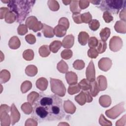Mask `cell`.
Masks as SVG:
<instances>
[{
  "label": "cell",
  "mask_w": 126,
  "mask_h": 126,
  "mask_svg": "<svg viewBox=\"0 0 126 126\" xmlns=\"http://www.w3.org/2000/svg\"><path fill=\"white\" fill-rule=\"evenodd\" d=\"M33 105L32 117L36 121H58L65 116L62 100L56 95L40 93Z\"/></svg>",
  "instance_id": "6da1fadb"
},
{
  "label": "cell",
  "mask_w": 126,
  "mask_h": 126,
  "mask_svg": "<svg viewBox=\"0 0 126 126\" xmlns=\"http://www.w3.org/2000/svg\"><path fill=\"white\" fill-rule=\"evenodd\" d=\"M35 2L32 0H9L7 6L16 15L17 22L21 23L30 13Z\"/></svg>",
  "instance_id": "7a4b0ae2"
},
{
  "label": "cell",
  "mask_w": 126,
  "mask_h": 126,
  "mask_svg": "<svg viewBox=\"0 0 126 126\" xmlns=\"http://www.w3.org/2000/svg\"><path fill=\"white\" fill-rule=\"evenodd\" d=\"M126 1V0H101L98 8L101 11H106L110 13L117 14L121 9L125 8Z\"/></svg>",
  "instance_id": "3957f363"
},
{
  "label": "cell",
  "mask_w": 126,
  "mask_h": 126,
  "mask_svg": "<svg viewBox=\"0 0 126 126\" xmlns=\"http://www.w3.org/2000/svg\"><path fill=\"white\" fill-rule=\"evenodd\" d=\"M51 89L53 93L60 96H63L66 92V89L62 81L53 78H50Z\"/></svg>",
  "instance_id": "277c9868"
},
{
  "label": "cell",
  "mask_w": 126,
  "mask_h": 126,
  "mask_svg": "<svg viewBox=\"0 0 126 126\" xmlns=\"http://www.w3.org/2000/svg\"><path fill=\"white\" fill-rule=\"evenodd\" d=\"M27 27L34 32L40 31L43 28V24L41 22L37 21V19L34 16H31L28 18L26 21Z\"/></svg>",
  "instance_id": "5b68a950"
},
{
  "label": "cell",
  "mask_w": 126,
  "mask_h": 126,
  "mask_svg": "<svg viewBox=\"0 0 126 126\" xmlns=\"http://www.w3.org/2000/svg\"><path fill=\"white\" fill-rule=\"evenodd\" d=\"M123 45L121 38L118 36H113L110 40L109 47L113 52H117L120 50Z\"/></svg>",
  "instance_id": "8992f818"
},
{
  "label": "cell",
  "mask_w": 126,
  "mask_h": 126,
  "mask_svg": "<svg viewBox=\"0 0 126 126\" xmlns=\"http://www.w3.org/2000/svg\"><path fill=\"white\" fill-rule=\"evenodd\" d=\"M86 76L87 80L90 82L95 81V69L94 64L92 60L90 61L86 69Z\"/></svg>",
  "instance_id": "52a82bcc"
},
{
  "label": "cell",
  "mask_w": 126,
  "mask_h": 126,
  "mask_svg": "<svg viewBox=\"0 0 126 126\" xmlns=\"http://www.w3.org/2000/svg\"><path fill=\"white\" fill-rule=\"evenodd\" d=\"M65 78L68 84L70 85H73L77 83V76L76 73L70 71L65 74Z\"/></svg>",
  "instance_id": "ba28073f"
},
{
  "label": "cell",
  "mask_w": 126,
  "mask_h": 126,
  "mask_svg": "<svg viewBox=\"0 0 126 126\" xmlns=\"http://www.w3.org/2000/svg\"><path fill=\"white\" fill-rule=\"evenodd\" d=\"M74 44V36L72 34L66 35L63 40V46L65 48H70Z\"/></svg>",
  "instance_id": "9c48e42d"
},
{
  "label": "cell",
  "mask_w": 126,
  "mask_h": 126,
  "mask_svg": "<svg viewBox=\"0 0 126 126\" xmlns=\"http://www.w3.org/2000/svg\"><path fill=\"white\" fill-rule=\"evenodd\" d=\"M97 84L99 91H103L107 88V80L104 76H99L97 78Z\"/></svg>",
  "instance_id": "30bf717a"
},
{
  "label": "cell",
  "mask_w": 126,
  "mask_h": 126,
  "mask_svg": "<svg viewBox=\"0 0 126 126\" xmlns=\"http://www.w3.org/2000/svg\"><path fill=\"white\" fill-rule=\"evenodd\" d=\"M42 32L46 37L51 38L54 36V29L49 26L46 25L45 24H43V28H42Z\"/></svg>",
  "instance_id": "8fae6325"
},
{
  "label": "cell",
  "mask_w": 126,
  "mask_h": 126,
  "mask_svg": "<svg viewBox=\"0 0 126 126\" xmlns=\"http://www.w3.org/2000/svg\"><path fill=\"white\" fill-rule=\"evenodd\" d=\"M64 110L67 113L73 114L75 112L76 107L74 105L70 100H66L64 101L63 106Z\"/></svg>",
  "instance_id": "7c38bea8"
},
{
  "label": "cell",
  "mask_w": 126,
  "mask_h": 126,
  "mask_svg": "<svg viewBox=\"0 0 126 126\" xmlns=\"http://www.w3.org/2000/svg\"><path fill=\"white\" fill-rule=\"evenodd\" d=\"M66 28L64 26L60 24L55 27L54 29V34H55L56 36L59 37L63 36L66 33Z\"/></svg>",
  "instance_id": "4fadbf2b"
},
{
  "label": "cell",
  "mask_w": 126,
  "mask_h": 126,
  "mask_svg": "<svg viewBox=\"0 0 126 126\" xmlns=\"http://www.w3.org/2000/svg\"><path fill=\"white\" fill-rule=\"evenodd\" d=\"M89 35L88 33L85 32H81L78 36L79 43L83 46H84L87 44L88 40H89Z\"/></svg>",
  "instance_id": "5bb4252c"
},
{
  "label": "cell",
  "mask_w": 126,
  "mask_h": 126,
  "mask_svg": "<svg viewBox=\"0 0 126 126\" xmlns=\"http://www.w3.org/2000/svg\"><path fill=\"white\" fill-rule=\"evenodd\" d=\"M46 80V79L45 78L42 77V78H39L36 81V85L37 88L38 89L40 90L41 91H45L47 87L48 86V81H46L44 83H43L45 82Z\"/></svg>",
  "instance_id": "9a60e30c"
},
{
  "label": "cell",
  "mask_w": 126,
  "mask_h": 126,
  "mask_svg": "<svg viewBox=\"0 0 126 126\" xmlns=\"http://www.w3.org/2000/svg\"><path fill=\"white\" fill-rule=\"evenodd\" d=\"M111 103V97L108 95H102L99 98V103L104 107H108Z\"/></svg>",
  "instance_id": "2e32d148"
},
{
  "label": "cell",
  "mask_w": 126,
  "mask_h": 126,
  "mask_svg": "<svg viewBox=\"0 0 126 126\" xmlns=\"http://www.w3.org/2000/svg\"><path fill=\"white\" fill-rule=\"evenodd\" d=\"M110 33H111V31L109 28L107 27H105L102 29L99 33V35H100L101 40L103 41H106L108 38V37H109Z\"/></svg>",
  "instance_id": "e0dca14e"
},
{
  "label": "cell",
  "mask_w": 126,
  "mask_h": 126,
  "mask_svg": "<svg viewBox=\"0 0 126 126\" xmlns=\"http://www.w3.org/2000/svg\"><path fill=\"white\" fill-rule=\"evenodd\" d=\"M74 99L77 102V103L81 105L85 104L87 101L86 94L85 93L83 92V91H81V93L78 95L75 96Z\"/></svg>",
  "instance_id": "ac0fdd59"
},
{
  "label": "cell",
  "mask_w": 126,
  "mask_h": 126,
  "mask_svg": "<svg viewBox=\"0 0 126 126\" xmlns=\"http://www.w3.org/2000/svg\"><path fill=\"white\" fill-rule=\"evenodd\" d=\"M90 94L93 96H96L98 94L99 90L97 87V82L95 81L90 82Z\"/></svg>",
  "instance_id": "d6986e66"
},
{
  "label": "cell",
  "mask_w": 126,
  "mask_h": 126,
  "mask_svg": "<svg viewBox=\"0 0 126 126\" xmlns=\"http://www.w3.org/2000/svg\"><path fill=\"white\" fill-rule=\"evenodd\" d=\"M11 124L12 125H14L15 123H17L19 120L20 119L17 117L15 116V114L19 113L18 110L15 107L14 104H13L11 107Z\"/></svg>",
  "instance_id": "ffe728a7"
},
{
  "label": "cell",
  "mask_w": 126,
  "mask_h": 126,
  "mask_svg": "<svg viewBox=\"0 0 126 126\" xmlns=\"http://www.w3.org/2000/svg\"><path fill=\"white\" fill-rule=\"evenodd\" d=\"M62 45V43L60 41H54L50 44L49 49L53 53H56L61 48Z\"/></svg>",
  "instance_id": "44dd1931"
},
{
  "label": "cell",
  "mask_w": 126,
  "mask_h": 126,
  "mask_svg": "<svg viewBox=\"0 0 126 126\" xmlns=\"http://www.w3.org/2000/svg\"><path fill=\"white\" fill-rule=\"evenodd\" d=\"M78 85L80 89L83 91H88L90 88V82L86 79H83L79 83Z\"/></svg>",
  "instance_id": "7402d4cb"
},
{
  "label": "cell",
  "mask_w": 126,
  "mask_h": 126,
  "mask_svg": "<svg viewBox=\"0 0 126 126\" xmlns=\"http://www.w3.org/2000/svg\"><path fill=\"white\" fill-rule=\"evenodd\" d=\"M19 38L17 36H13L11 37L9 41V46L11 49H18L20 46L21 43H15V42L19 40Z\"/></svg>",
  "instance_id": "603a6c76"
},
{
  "label": "cell",
  "mask_w": 126,
  "mask_h": 126,
  "mask_svg": "<svg viewBox=\"0 0 126 126\" xmlns=\"http://www.w3.org/2000/svg\"><path fill=\"white\" fill-rule=\"evenodd\" d=\"M70 4V9L73 13L80 12L81 9L79 8L78 0H72Z\"/></svg>",
  "instance_id": "cb8c5ba5"
},
{
  "label": "cell",
  "mask_w": 126,
  "mask_h": 126,
  "mask_svg": "<svg viewBox=\"0 0 126 126\" xmlns=\"http://www.w3.org/2000/svg\"><path fill=\"white\" fill-rule=\"evenodd\" d=\"M107 48V44L105 41L101 40H98V44L97 45V51L98 54H101L105 51Z\"/></svg>",
  "instance_id": "d4e9b609"
},
{
  "label": "cell",
  "mask_w": 126,
  "mask_h": 126,
  "mask_svg": "<svg viewBox=\"0 0 126 126\" xmlns=\"http://www.w3.org/2000/svg\"><path fill=\"white\" fill-rule=\"evenodd\" d=\"M49 47L48 45H43L39 49V53L42 57H46L49 55Z\"/></svg>",
  "instance_id": "484cf974"
},
{
  "label": "cell",
  "mask_w": 126,
  "mask_h": 126,
  "mask_svg": "<svg viewBox=\"0 0 126 126\" xmlns=\"http://www.w3.org/2000/svg\"><path fill=\"white\" fill-rule=\"evenodd\" d=\"M16 15L12 11H9L5 16V21L6 23H13L16 19Z\"/></svg>",
  "instance_id": "4316f807"
},
{
  "label": "cell",
  "mask_w": 126,
  "mask_h": 126,
  "mask_svg": "<svg viewBox=\"0 0 126 126\" xmlns=\"http://www.w3.org/2000/svg\"><path fill=\"white\" fill-rule=\"evenodd\" d=\"M80 88L78 84H74V85H70L68 88V93L71 95L78 93L80 90Z\"/></svg>",
  "instance_id": "83f0119b"
},
{
  "label": "cell",
  "mask_w": 126,
  "mask_h": 126,
  "mask_svg": "<svg viewBox=\"0 0 126 126\" xmlns=\"http://www.w3.org/2000/svg\"><path fill=\"white\" fill-rule=\"evenodd\" d=\"M115 26L120 27L116 30L117 32H120V33H126V27H125V26H126L125 22H123L121 21H117L116 23Z\"/></svg>",
  "instance_id": "f1b7e54d"
},
{
  "label": "cell",
  "mask_w": 126,
  "mask_h": 126,
  "mask_svg": "<svg viewBox=\"0 0 126 126\" xmlns=\"http://www.w3.org/2000/svg\"><path fill=\"white\" fill-rule=\"evenodd\" d=\"M89 26L90 29L93 31H96L100 26L99 22L96 19H93L89 23Z\"/></svg>",
  "instance_id": "f546056e"
},
{
  "label": "cell",
  "mask_w": 126,
  "mask_h": 126,
  "mask_svg": "<svg viewBox=\"0 0 126 126\" xmlns=\"http://www.w3.org/2000/svg\"><path fill=\"white\" fill-rule=\"evenodd\" d=\"M39 96V94L36 92H32L27 97V100L32 105H33L34 102Z\"/></svg>",
  "instance_id": "4dcf8cb0"
},
{
  "label": "cell",
  "mask_w": 126,
  "mask_h": 126,
  "mask_svg": "<svg viewBox=\"0 0 126 126\" xmlns=\"http://www.w3.org/2000/svg\"><path fill=\"white\" fill-rule=\"evenodd\" d=\"M81 20L82 23H89L92 20V16L89 12L81 14Z\"/></svg>",
  "instance_id": "1f68e13d"
},
{
  "label": "cell",
  "mask_w": 126,
  "mask_h": 126,
  "mask_svg": "<svg viewBox=\"0 0 126 126\" xmlns=\"http://www.w3.org/2000/svg\"><path fill=\"white\" fill-rule=\"evenodd\" d=\"M73 67L77 70H81L85 66V63L82 60H76L73 63Z\"/></svg>",
  "instance_id": "d6a6232c"
},
{
  "label": "cell",
  "mask_w": 126,
  "mask_h": 126,
  "mask_svg": "<svg viewBox=\"0 0 126 126\" xmlns=\"http://www.w3.org/2000/svg\"><path fill=\"white\" fill-rule=\"evenodd\" d=\"M32 86V84L30 81H26L24 82L21 85V91L23 93H26L29 90L31 89V87H27V86Z\"/></svg>",
  "instance_id": "836d02e7"
},
{
  "label": "cell",
  "mask_w": 126,
  "mask_h": 126,
  "mask_svg": "<svg viewBox=\"0 0 126 126\" xmlns=\"http://www.w3.org/2000/svg\"><path fill=\"white\" fill-rule=\"evenodd\" d=\"M98 44V40L95 37H91L89 38L88 45L90 48H94L97 46Z\"/></svg>",
  "instance_id": "e575fe53"
},
{
  "label": "cell",
  "mask_w": 126,
  "mask_h": 126,
  "mask_svg": "<svg viewBox=\"0 0 126 126\" xmlns=\"http://www.w3.org/2000/svg\"><path fill=\"white\" fill-rule=\"evenodd\" d=\"M72 56V52L70 50H64L61 53V57L63 59L68 60Z\"/></svg>",
  "instance_id": "d590c367"
},
{
  "label": "cell",
  "mask_w": 126,
  "mask_h": 126,
  "mask_svg": "<svg viewBox=\"0 0 126 126\" xmlns=\"http://www.w3.org/2000/svg\"><path fill=\"white\" fill-rule=\"evenodd\" d=\"M88 55L91 59H95L98 55L97 50L95 48H90L88 51Z\"/></svg>",
  "instance_id": "8d00e7d4"
},
{
  "label": "cell",
  "mask_w": 126,
  "mask_h": 126,
  "mask_svg": "<svg viewBox=\"0 0 126 126\" xmlns=\"http://www.w3.org/2000/svg\"><path fill=\"white\" fill-rule=\"evenodd\" d=\"M103 18L104 21L107 23H110V22L112 21L113 20V17L111 15V14L109 12L106 11L103 12Z\"/></svg>",
  "instance_id": "74e56055"
},
{
  "label": "cell",
  "mask_w": 126,
  "mask_h": 126,
  "mask_svg": "<svg viewBox=\"0 0 126 126\" xmlns=\"http://www.w3.org/2000/svg\"><path fill=\"white\" fill-rule=\"evenodd\" d=\"M17 31L18 33L21 35H24L28 32V29L26 26L23 24H20L19 26Z\"/></svg>",
  "instance_id": "f35d334b"
},
{
  "label": "cell",
  "mask_w": 126,
  "mask_h": 126,
  "mask_svg": "<svg viewBox=\"0 0 126 126\" xmlns=\"http://www.w3.org/2000/svg\"><path fill=\"white\" fill-rule=\"evenodd\" d=\"M31 103H24L22 106H21V109L23 110V111L26 113V114H28V109L31 112H32V107L31 105Z\"/></svg>",
  "instance_id": "ab89813d"
},
{
  "label": "cell",
  "mask_w": 126,
  "mask_h": 126,
  "mask_svg": "<svg viewBox=\"0 0 126 126\" xmlns=\"http://www.w3.org/2000/svg\"><path fill=\"white\" fill-rule=\"evenodd\" d=\"M48 2H50V3L48 2V4L49 7V8L51 10H52L53 11H57L60 8V5H59L58 2L55 4V3L57 2V1H55L54 4H53L52 0H49Z\"/></svg>",
  "instance_id": "60d3db41"
},
{
  "label": "cell",
  "mask_w": 126,
  "mask_h": 126,
  "mask_svg": "<svg viewBox=\"0 0 126 126\" xmlns=\"http://www.w3.org/2000/svg\"><path fill=\"white\" fill-rule=\"evenodd\" d=\"M81 14L79 13H74L72 14V18L73 19L74 21L78 24H81L82 23L81 20Z\"/></svg>",
  "instance_id": "b9f144b4"
},
{
  "label": "cell",
  "mask_w": 126,
  "mask_h": 126,
  "mask_svg": "<svg viewBox=\"0 0 126 126\" xmlns=\"http://www.w3.org/2000/svg\"><path fill=\"white\" fill-rule=\"evenodd\" d=\"M63 26H64L66 30H67L69 28V22L67 18H65V17H63V18H61L60 20L59 21V24H63Z\"/></svg>",
  "instance_id": "7bdbcfd3"
},
{
  "label": "cell",
  "mask_w": 126,
  "mask_h": 126,
  "mask_svg": "<svg viewBox=\"0 0 126 126\" xmlns=\"http://www.w3.org/2000/svg\"><path fill=\"white\" fill-rule=\"evenodd\" d=\"M89 1H84L80 0L79 1V5L81 9H84L88 7L89 5Z\"/></svg>",
  "instance_id": "ee69618b"
},
{
  "label": "cell",
  "mask_w": 126,
  "mask_h": 126,
  "mask_svg": "<svg viewBox=\"0 0 126 126\" xmlns=\"http://www.w3.org/2000/svg\"><path fill=\"white\" fill-rule=\"evenodd\" d=\"M86 94V98H87V102H91L93 100V98L91 96V94L88 91H86L84 92Z\"/></svg>",
  "instance_id": "f6af8a7d"
},
{
  "label": "cell",
  "mask_w": 126,
  "mask_h": 126,
  "mask_svg": "<svg viewBox=\"0 0 126 126\" xmlns=\"http://www.w3.org/2000/svg\"><path fill=\"white\" fill-rule=\"evenodd\" d=\"M89 2H92V3H93V4H96V5H97V4H99L100 2H101V0H94V1H89Z\"/></svg>",
  "instance_id": "bcb514c9"
}]
</instances>
